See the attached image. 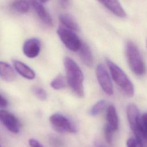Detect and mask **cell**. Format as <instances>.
Masks as SVG:
<instances>
[{"instance_id": "obj_1", "label": "cell", "mask_w": 147, "mask_h": 147, "mask_svg": "<svg viewBox=\"0 0 147 147\" xmlns=\"http://www.w3.org/2000/svg\"><path fill=\"white\" fill-rule=\"evenodd\" d=\"M67 84L72 92L79 97L84 95L83 74L77 63L71 57L66 56L63 60Z\"/></svg>"}, {"instance_id": "obj_2", "label": "cell", "mask_w": 147, "mask_h": 147, "mask_svg": "<svg viewBox=\"0 0 147 147\" xmlns=\"http://www.w3.org/2000/svg\"><path fill=\"white\" fill-rule=\"evenodd\" d=\"M106 63L115 83L128 96L134 95V86L125 73L117 65L110 60L106 59Z\"/></svg>"}, {"instance_id": "obj_3", "label": "cell", "mask_w": 147, "mask_h": 147, "mask_svg": "<svg viewBox=\"0 0 147 147\" xmlns=\"http://www.w3.org/2000/svg\"><path fill=\"white\" fill-rule=\"evenodd\" d=\"M126 54L131 70L137 75H144L146 73V66L138 48L130 41L126 44Z\"/></svg>"}, {"instance_id": "obj_4", "label": "cell", "mask_w": 147, "mask_h": 147, "mask_svg": "<svg viewBox=\"0 0 147 147\" xmlns=\"http://www.w3.org/2000/svg\"><path fill=\"white\" fill-rule=\"evenodd\" d=\"M52 128L60 133H74L77 131L75 123L69 118L60 113L52 114L49 118Z\"/></svg>"}, {"instance_id": "obj_5", "label": "cell", "mask_w": 147, "mask_h": 147, "mask_svg": "<svg viewBox=\"0 0 147 147\" xmlns=\"http://www.w3.org/2000/svg\"><path fill=\"white\" fill-rule=\"evenodd\" d=\"M57 33L62 42L69 50L73 52L79 51L82 42L75 32L64 26H60L57 29Z\"/></svg>"}, {"instance_id": "obj_6", "label": "cell", "mask_w": 147, "mask_h": 147, "mask_svg": "<svg viewBox=\"0 0 147 147\" xmlns=\"http://www.w3.org/2000/svg\"><path fill=\"white\" fill-rule=\"evenodd\" d=\"M96 75L100 86L103 91L109 95L113 94V87L110 77L105 66L99 64L96 68Z\"/></svg>"}, {"instance_id": "obj_7", "label": "cell", "mask_w": 147, "mask_h": 147, "mask_svg": "<svg viewBox=\"0 0 147 147\" xmlns=\"http://www.w3.org/2000/svg\"><path fill=\"white\" fill-rule=\"evenodd\" d=\"M131 129L142 146L147 147V113L140 115L137 123Z\"/></svg>"}, {"instance_id": "obj_8", "label": "cell", "mask_w": 147, "mask_h": 147, "mask_svg": "<svg viewBox=\"0 0 147 147\" xmlns=\"http://www.w3.org/2000/svg\"><path fill=\"white\" fill-rule=\"evenodd\" d=\"M0 122L13 133H18L20 130V124L18 119L12 113L3 109H0Z\"/></svg>"}, {"instance_id": "obj_9", "label": "cell", "mask_w": 147, "mask_h": 147, "mask_svg": "<svg viewBox=\"0 0 147 147\" xmlns=\"http://www.w3.org/2000/svg\"><path fill=\"white\" fill-rule=\"evenodd\" d=\"M40 41L36 37L26 40L24 43L22 47V51L24 55L30 59L37 57L40 52Z\"/></svg>"}, {"instance_id": "obj_10", "label": "cell", "mask_w": 147, "mask_h": 147, "mask_svg": "<svg viewBox=\"0 0 147 147\" xmlns=\"http://www.w3.org/2000/svg\"><path fill=\"white\" fill-rule=\"evenodd\" d=\"M29 1L40 19L47 26H52L53 25L52 18L40 1L38 0H29Z\"/></svg>"}, {"instance_id": "obj_11", "label": "cell", "mask_w": 147, "mask_h": 147, "mask_svg": "<svg viewBox=\"0 0 147 147\" xmlns=\"http://www.w3.org/2000/svg\"><path fill=\"white\" fill-rule=\"evenodd\" d=\"M98 1L115 16L121 18H125L126 17V13L121 5L118 0Z\"/></svg>"}, {"instance_id": "obj_12", "label": "cell", "mask_w": 147, "mask_h": 147, "mask_svg": "<svg viewBox=\"0 0 147 147\" xmlns=\"http://www.w3.org/2000/svg\"><path fill=\"white\" fill-rule=\"evenodd\" d=\"M13 64L16 71L24 78L28 80H33L35 78L34 71L26 64L17 60H14Z\"/></svg>"}, {"instance_id": "obj_13", "label": "cell", "mask_w": 147, "mask_h": 147, "mask_svg": "<svg viewBox=\"0 0 147 147\" xmlns=\"http://www.w3.org/2000/svg\"><path fill=\"white\" fill-rule=\"evenodd\" d=\"M106 125L113 131H116L118 128V118L115 107L110 105L106 111Z\"/></svg>"}, {"instance_id": "obj_14", "label": "cell", "mask_w": 147, "mask_h": 147, "mask_svg": "<svg viewBox=\"0 0 147 147\" xmlns=\"http://www.w3.org/2000/svg\"><path fill=\"white\" fill-rule=\"evenodd\" d=\"M0 77L7 82H12L16 78L14 69L8 63L0 61Z\"/></svg>"}, {"instance_id": "obj_15", "label": "cell", "mask_w": 147, "mask_h": 147, "mask_svg": "<svg viewBox=\"0 0 147 147\" xmlns=\"http://www.w3.org/2000/svg\"><path fill=\"white\" fill-rule=\"evenodd\" d=\"M78 51L83 62L87 66L91 67L93 64V56L88 45L84 42H82Z\"/></svg>"}, {"instance_id": "obj_16", "label": "cell", "mask_w": 147, "mask_h": 147, "mask_svg": "<svg viewBox=\"0 0 147 147\" xmlns=\"http://www.w3.org/2000/svg\"><path fill=\"white\" fill-rule=\"evenodd\" d=\"M59 21L63 26L74 31L79 32L80 27L74 18L69 14L61 13L59 15Z\"/></svg>"}, {"instance_id": "obj_17", "label": "cell", "mask_w": 147, "mask_h": 147, "mask_svg": "<svg viewBox=\"0 0 147 147\" xmlns=\"http://www.w3.org/2000/svg\"><path fill=\"white\" fill-rule=\"evenodd\" d=\"M126 114L128 122L131 129L136 125L140 117L138 109L135 105L130 104L126 108Z\"/></svg>"}, {"instance_id": "obj_18", "label": "cell", "mask_w": 147, "mask_h": 147, "mask_svg": "<svg viewBox=\"0 0 147 147\" xmlns=\"http://www.w3.org/2000/svg\"><path fill=\"white\" fill-rule=\"evenodd\" d=\"M10 6L13 10L21 14L26 13L29 10V2L27 0H14Z\"/></svg>"}, {"instance_id": "obj_19", "label": "cell", "mask_w": 147, "mask_h": 147, "mask_svg": "<svg viewBox=\"0 0 147 147\" xmlns=\"http://www.w3.org/2000/svg\"><path fill=\"white\" fill-rule=\"evenodd\" d=\"M67 79L62 75L59 74L56 76L50 83L51 87L55 90H61L67 86Z\"/></svg>"}, {"instance_id": "obj_20", "label": "cell", "mask_w": 147, "mask_h": 147, "mask_svg": "<svg viewBox=\"0 0 147 147\" xmlns=\"http://www.w3.org/2000/svg\"><path fill=\"white\" fill-rule=\"evenodd\" d=\"M106 105V102L102 99L98 101L95 103L90 110V114L91 116H96L99 114L105 109Z\"/></svg>"}, {"instance_id": "obj_21", "label": "cell", "mask_w": 147, "mask_h": 147, "mask_svg": "<svg viewBox=\"0 0 147 147\" xmlns=\"http://www.w3.org/2000/svg\"><path fill=\"white\" fill-rule=\"evenodd\" d=\"M34 95L40 100H45L47 99L48 94L47 91L42 87L38 86H33L32 88Z\"/></svg>"}, {"instance_id": "obj_22", "label": "cell", "mask_w": 147, "mask_h": 147, "mask_svg": "<svg viewBox=\"0 0 147 147\" xmlns=\"http://www.w3.org/2000/svg\"><path fill=\"white\" fill-rule=\"evenodd\" d=\"M113 132L114 131L110 128H109L107 125L105 126V130H104L105 137V139H106L107 142L109 144H111L112 142Z\"/></svg>"}, {"instance_id": "obj_23", "label": "cell", "mask_w": 147, "mask_h": 147, "mask_svg": "<svg viewBox=\"0 0 147 147\" xmlns=\"http://www.w3.org/2000/svg\"><path fill=\"white\" fill-rule=\"evenodd\" d=\"M49 142L51 145L54 147H60L63 145L62 140L55 136H52L49 138Z\"/></svg>"}, {"instance_id": "obj_24", "label": "cell", "mask_w": 147, "mask_h": 147, "mask_svg": "<svg viewBox=\"0 0 147 147\" xmlns=\"http://www.w3.org/2000/svg\"><path fill=\"white\" fill-rule=\"evenodd\" d=\"M127 147H144L136 138H130L127 141Z\"/></svg>"}, {"instance_id": "obj_25", "label": "cell", "mask_w": 147, "mask_h": 147, "mask_svg": "<svg viewBox=\"0 0 147 147\" xmlns=\"http://www.w3.org/2000/svg\"><path fill=\"white\" fill-rule=\"evenodd\" d=\"M28 142L30 147H44V146L38 141L34 138L29 139Z\"/></svg>"}, {"instance_id": "obj_26", "label": "cell", "mask_w": 147, "mask_h": 147, "mask_svg": "<svg viewBox=\"0 0 147 147\" xmlns=\"http://www.w3.org/2000/svg\"><path fill=\"white\" fill-rule=\"evenodd\" d=\"M8 105V102L2 95L0 94V108L6 107Z\"/></svg>"}, {"instance_id": "obj_27", "label": "cell", "mask_w": 147, "mask_h": 147, "mask_svg": "<svg viewBox=\"0 0 147 147\" xmlns=\"http://www.w3.org/2000/svg\"><path fill=\"white\" fill-rule=\"evenodd\" d=\"M94 145L95 147H107L99 141H95L94 143Z\"/></svg>"}, {"instance_id": "obj_28", "label": "cell", "mask_w": 147, "mask_h": 147, "mask_svg": "<svg viewBox=\"0 0 147 147\" xmlns=\"http://www.w3.org/2000/svg\"><path fill=\"white\" fill-rule=\"evenodd\" d=\"M48 1H49V0H40V1L41 2H42V3H45V2H48Z\"/></svg>"}, {"instance_id": "obj_29", "label": "cell", "mask_w": 147, "mask_h": 147, "mask_svg": "<svg viewBox=\"0 0 147 147\" xmlns=\"http://www.w3.org/2000/svg\"><path fill=\"white\" fill-rule=\"evenodd\" d=\"M62 1H63L64 2H66L67 1V0H61Z\"/></svg>"}, {"instance_id": "obj_30", "label": "cell", "mask_w": 147, "mask_h": 147, "mask_svg": "<svg viewBox=\"0 0 147 147\" xmlns=\"http://www.w3.org/2000/svg\"><path fill=\"white\" fill-rule=\"evenodd\" d=\"M0 147H1V145H0Z\"/></svg>"}]
</instances>
